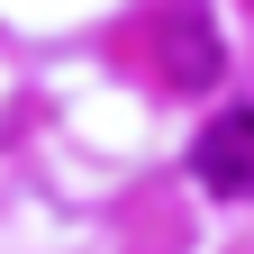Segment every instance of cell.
<instances>
[{
	"label": "cell",
	"instance_id": "7a4b0ae2",
	"mask_svg": "<svg viewBox=\"0 0 254 254\" xmlns=\"http://www.w3.org/2000/svg\"><path fill=\"white\" fill-rule=\"evenodd\" d=\"M218 64H227V46H218L209 9L200 0H173V18H164V73H173V91H209Z\"/></svg>",
	"mask_w": 254,
	"mask_h": 254
},
{
	"label": "cell",
	"instance_id": "6da1fadb",
	"mask_svg": "<svg viewBox=\"0 0 254 254\" xmlns=\"http://www.w3.org/2000/svg\"><path fill=\"white\" fill-rule=\"evenodd\" d=\"M190 182L209 200H254V100L218 109L200 136H190Z\"/></svg>",
	"mask_w": 254,
	"mask_h": 254
}]
</instances>
